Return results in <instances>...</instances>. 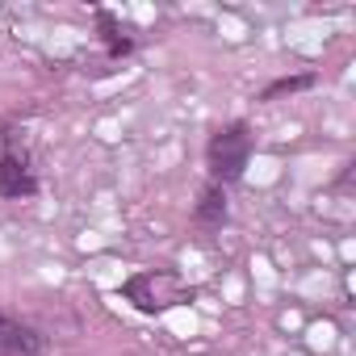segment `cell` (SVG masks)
<instances>
[{"mask_svg": "<svg viewBox=\"0 0 356 356\" xmlns=\"http://www.w3.org/2000/svg\"><path fill=\"white\" fill-rule=\"evenodd\" d=\"M298 88H310V76H298V80H277V84H268V88H264V101H273V97H281V92H298Z\"/></svg>", "mask_w": 356, "mask_h": 356, "instance_id": "obj_8", "label": "cell"}, {"mask_svg": "<svg viewBox=\"0 0 356 356\" xmlns=\"http://www.w3.org/2000/svg\"><path fill=\"white\" fill-rule=\"evenodd\" d=\"M126 302H134L143 314H155V310H172V306H181L193 298V289L185 285V277H176V273H134L126 285H122Z\"/></svg>", "mask_w": 356, "mask_h": 356, "instance_id": "obj_1", "label": "cell"}, {"mask_svg": "<svg viewBox=\"0 0 356 356\" xmlns=\"http://www.w3.org/2000/svg\"><path fill=\"white\" fill-rule=\"evenodd\" d=\"M302 335H306V339H310V348H314V352H323V356H331V352L339 348V327H335V318H306Z\"/></svg>", "mask_w": 356, "mask_h": 356, "instance_id": "obj_5", "label": "cell"}, {"mask_svg": "<svg viewBox=\"0 0 356 356\" xmlns=\"http://www.w3.org/2000/svg\"><path fill=\"white\" fill-rule=\"evenodd\" d=\"M252 159V134L243 122H231L222 126L214 138H210V172H214V181H235V176H243Z\"/></svg>", "mask_w": 356, "mask_h": 356, "instance_id": "obj_2", "label": "cell"}, {"mask_svg": "<svg viewBox=\"0 0 356 356\" xmlns=\"http://www.w3.org/2000/svg\"><path fill=\"white\" fill-rule=\"evenodd\" d=\"M306 318H310V314H306L302 306H289V310H281V314H277V327H281V331H289V335H302Z\"/></svg>", "mask_w": 356, "mask_h": 356, "instance_id": "obj_7", "label": "cell"}, {"mask_svg": "<svg viewBox=\"0 0 356 356\" xmlns=\"http://www.w3.org/2000/svg\"><path fill=\"white\" fill-rule=\"evenodd\" d=\"M38 185H34V172L22 155H5L0 159V197H30Z\"/></svg>", "mask_w": 356, "mask_h": 356, "instance_id": "obj_4", "label": "cell"}, {"mask_svg": "<svg viewBox=\"0 0 356 356\" xmlns=\"http://www.w3.org/2000/svg\"><path fill=\"white\" fill-rule=\"evenodd\" d=\"M0 356H47V339L0 310Z\"/></svg>", "mask_w": 356, "mask_h": 356, "instance_id": "obj_3", "label": "cell"}, {"mask_svg": "<svg viewBox=\"0 0 356 356\" xmlns=\"http://www.w3.org/2000/svg\"><path fill=\"white\" fill-rule=\"evenodd\" d=\"M197 218H202L206 227H218V222L227 218V197H222V189H218V185H210V189L202 193V206H197Z\"/></svg>", "mask_w": 356, "mask_h": 356, "instance_id": "obj_6", "label": "cell"}]
</instances>
